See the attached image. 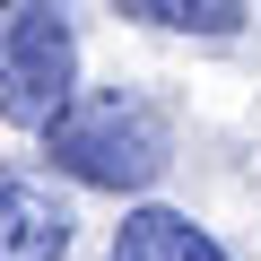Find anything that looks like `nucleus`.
Here are the masks:
<instances>
[{"label": "nucleus", "instance_id": "obj_3", "mask_svg": "<svg viewBox=\"0 0 261 261\" xmlns=\"http://www.w3.org/2000/svg\"><path fill=\"white\" fill-rule=\"evenodd\" d=\"M70 252V200L35 174L0 183V261H61Z\"/></svg>", "mask_w": 261, "mask_h": 261}, {"label": "nucleus", "instance_id": "obj_4", "mask_svg": "<svg viewBox=\"0 0 261 261\" xmlns=\"http://www.w3.org/2000/svg\"><path fill=\"white\" fill-rule=\"evenodd\" d=\"M113 261H226L183 209H130L113 235Z\"/></svg>", "mask_w": 261, "mask_h": 261}, {"label": "nucleus", "instance_id": "obj_1", "mask_svg": "<svg viewBox=\"0 0 261 261\" xmlns=\"http://www.w3.org/2000/svg\"><path fill=\"white\" fill-rule=\"evenodd\" d=\"M44 130H53V166L79 174V183H96V192H148L166 174V122H157V105L122 96V87H96V96L61 105Z\"/></svg>", "mask_w": 261, "mask_h": 261}, {"label": "nucleus", "instance_id": "obj_5", "mask_svg": "<svg viewBox=\"0 0 261 261\" xmlns=\"http://www.w3.org/2000/svg\"><path fill=\"white\" fill-rule=\"evenodd\" d=\"M122 18H140V27H174V35H235V27H244L235 0H122Z\"/></svg>", "mask_w": 261, "mask_h": 261}, {"label": "nucleus", "instance_id": "obj_2", "mask_svg": "<svg viewBox=\"0 0 261 261\" xmlns=\"http://www.w3.org/2000/svg\"><path fill=\"white\" fill-rule=\"evenodd\" d=\"M79 79V35L61 9H0V122L44 130L70 105Z\"/></svg>", "mask_w": 261, "mask_h": 261}]
</instances>
